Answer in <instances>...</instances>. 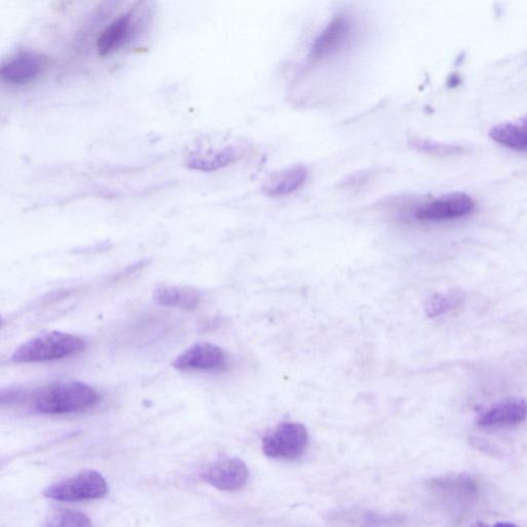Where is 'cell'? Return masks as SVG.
I'll return each mask as SVG.
<instances>
[{
    "mask_svg": "<svg viewBox=\"0 0 527 527\" xmlns=\"http://www.w3.org/2000/svg\"><path fill=\"white\" fill-rule=\"evenodd\" d=\"M409 144L418 152L439 157L461 155L465 151V148L459 145L438 143L425 138H412Z\"/></svg>",
    "mask_w": 527,
    "mask_h": 527,
    "instance_id": "18",
    "label": "cell"
},
{
    "mask_svg": "<svg viewBox=\"0 0 527 527\" xmlns=\"http://www.w3.org/2000/svg\"><path fill=\"white\" fill-rule=\"evenodd\" d=\"M357 26L353 18L341 14L336 16L314 41L308 59L319 63L341 52L354 40Z\"/></svg>",
    "mask_w": 527,
    "mask_h": 527,
    "instance_id": "5",
    "label": "cell"
},
{
    "mask_svg": "<svg viewBox=\"0 0 527 527\" xmlns=\"http://www.w3.org/2000/svg\"><path fill=\"white\" fill-rule=\"evenodd\" d=\"M527 417V402L520 398H509L487 408L477 418L480 427L515 426Z\"/></svg>",
    "mask_w": 527,
    "mask_h": 527,
    "instance_id": "11",
    "label": "cell"
},
{
    "mask_svg": "<svg viewBox=\"0 0 527 527\" xmlns=\"http://www.w3.org/2000/svg\"><path fill=\"white\" fill-rule=\"evenodd\" d=\"M48 526H91V519L83 512L57 510L46 519Z\"/></svg>",
    "mask_w": 527,
    "mask_h": 527,
    "instance_id": "19",
    "label": "cell"
},
{
    "mask_svg": "<svg viewBox=\"0 0 527 527\" xmlns=\"http://www.w3.org/2000/svg\"><path fill=\"white\" fill-rule=\"evenodd\" d=\"M430 487L437 495L458 505L471 503L479 494L477 481L465 475L433 479Z\"/></svg>",
    "mask_w": 527,
    "mask_h": 527,
    "instance_id": "12",
    "label": "cell"
},
{
    "mask_svg": "<svg viewBox=\"0 0 527 527\" xmlns=\"http://www.w3.org/2000/svg\"><path fill=\"white\" fill-rule=\"evenodd\" d=\"M132 26L133 16L127 13L105 27L96 43L98 55L107 57L121 49L130 38Z\"/></svg>",
    "mask_w": 527,
    "mask_h": 527,
    "instance_id": "14",
    "label": "cell"
},
{
    "mask_svg": "<svg viewBox=\"0 0 527 527\" xmlns=\"http://www.w3.org/2000/svg\"><path fill=\"white\" fill-rule=\"evenodd\" d=\"M50 65V58L43 53L20 52L3 64L0 68V78L9 85L26 86L45 75Z\"/></svg>",
    "mask_w": 527,
    "mask_h": 527,
    "instance_id": "6",
    "label": "cell"
},
{
    "mask_svg": "<svg viewBox=\"0 0 527 527\" xmlns=\"http://www.w3.org/2000/svg\"><path fill=\"white\" fill-rule=\"evenodd\" d=\"M86 347L82 338L54 331L20 345L12 355V361L24 364L62 360L83 353Z\"/></svg>",
    "mask_w": 527,
    "mask_h": 527,
    "instance_id": "2",
    "label": "cell"
},
{
    "mask_svg": "<svg viewBox=\"0 0 527 527\" xmlns=\"http://www.w3.org/2000/svg\"><path fill=\"white\" fill-rule=\"evenodd\" d=\"M309 444L307 429L297 423H284L262 440V449L271 459L296 460Z\"/></svg>",
    "mask_w": 527,
    "mask_h": 527,
    "instance_id": "4",
    "label": "cell"
},
{
    "mask_svg": "<svg viewBox=\"0 0 527 527\" xmlns=\"http://www.w3.org/2000/svg\"><path fill=\"white\" fill-rule=\"evenodd\" d=\"M308 180V169L294 165L277 171L263 184L262 192L270 198H283L300 190Z\"/></svg>",
    "mask_w": 527,
    "mask_h": 527,
    "instance_id": "13",
    "label": "cell"
},
{
    "mask_svg": "<svg viewBox=\"0 0 527 527\" xmlns=\"http://www.w3.org/2000/svg\"><path fill=\"white\" fill-rule=\"evenodd\" d=\"M209 485L223 491H237L247 484L250 471L236 458H225L208 465L201 474Z\"/></svg>",
    "mask_w": 527,
    "mask_h": 527,
    "instance_id": "9",
    "label": "cell"
},
{
    "mask_svg": "<svg viewBox=\"0 0 527 527\" xmlns=\"http://www.w3.org/2000/svg\"><path fill=\"white\" fill-rule=\"evenodd\" d=\"M227 357L218 345L199 342L184 351L173 362V367L180 371H214L223 369Z\"/></svg>",
    "mask_w": 527,
    "mask_h": 527,
    "instance_id": "10",
    "label": "cell"
},
{
    "mask_svg": "<svg viewBox=\"0 0 527 527\" xmlns=\"http://www.w3.org/2000/svg\"><path fill=\"white\" fill-rule=\"evenodd\" d=\"M496 143L518 152H527V118L514 122L502 123L489 131Z\"/></svg>",
    "mask_w": 527,
    "mask_h": 527,
    "instance_id": "16",
    "label": "cell"
},
{
    "mask_svg": "<svg viewBox=\"0 0 527 527\" xmlns=\"http://www.w3.org/2000/svg\"><path fill=\"white\" fill-rule=\"evenodd\" d=\"M463 302L460 294L456 293H436L430 296L425 302V312L431 319L439 318V316L448 313L456 307H459Z\"/></svg>",
    "mask_w": 527,
    "mask_h": 527,
    "instance_id": "17",
    "label": "cell"
},
{
    "mask_svg": "<svg viewBox=\"0 0 527 527\" xmlns=\"http://www.w3.org/2000/svg\"><path fill=\"white\" fill-rule=\"evenodd\" d=\"M153 298L163 307L195 310L200 304V294L191 287L165 285L155 289Z\"/></svg>",
    "mask_w": 527,
    "mask_h": 527,
    "instance_id": "15",
    "label": "cell"
},
{
    "mask_svg": "<svg viewBox=\"0 0 527 527\" xmlns=\"http://www.w3.org/2000/svg\"><path fill=\"white\" fill-rule=\"evenodd\" d=\"M108 490V483L100 473L87 470L48 486L44 496L54 501L73 503L101 499L108 494Z\"/></svg>",
    "mask_w": 527,
    "mask_h": 527,
    "instance_id": "3",
    "label": "cell"
},
{
    "mask_svg": "<svg viewBox=\"0 0 527 527\" xmlns=\"http://www.w3.org/2000/svg\"><path fill=\"white\" fill-rule=\"evenodd\" d=\"M240 157L241 152L233 145L213 147L204 142H197L186 153L185 162L190 169L213 172L230 166Z\"/></svg>",
    "mask_w": 527,
    "mask_h": 527,
    "instance_id": "8",
    "label": "cell"
},
{
    "mask_svg": "<svg viewBox=\"0 0 527 527\" xmlns=\"http://www.w3.org/2000/svg\"><path fill=\"white\" fill-rule=\"evenodd\" d=\"M99 401L92 386L80 381L55 383L32 399V408L45 414H70L86 411Z\"/></svg>",
    "mask_w": 527,
    "mask_h": 527,
    "instance_id": "1",
    "label": "cell"
},
{
    "mask_svg": "<svg viewBox=\"0 0 527 527\" xmlns=\"http://www.w3.org/2000/svg\"><path fill=\"white\" fill-rule=\"evenodd\" d=\"M476 208L472 197L464 193H451L419 205L414 217L423 222H444L469 217Z\"/></svg>",
    "mask_w": 527,
    "mask_h": 527,
    "instance_id": "7",
    "label": "cell"
}]
</instances>
